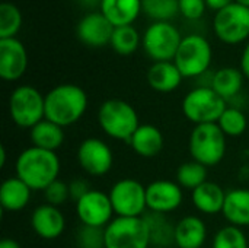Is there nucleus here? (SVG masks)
Wrapping results in <instances>:
<instances>
[{"label":"nucleus","instance_id":"obj_30","mask_svg":"<svg viewBox=\"0 0 249 248\" xmlns=\"http://www.w3.org/2000/svg\"><path fill=\"white\" fill-rule=\"evenodd\" d=\"M109 44L115 53H118L121 56H130L139 48L140 35L133 25L115 26Z\"/></svg>","mask_w":249,"mask_h":248},{"label":"nucleus","instance_id":"obj_36","mask_svg":"<svg viewBox=\"0 0 249 248\" xmlns=\"http://www.w3.org/2000/svg\"><path fill=\"white\" fill-rule=\"evenodd\" d=\"M206 0H179V12L187 19H200L206 10Z\"/></svg>","mask_w":249,"mask_h":248},{"label":"nucleus","instance_id":"obj_9","mask_svg":"<svg viewBox=\"0 0 249 248\" xmlns=\"http://www.w3.org/2000/svg\"><path fill=\"white\" fill-rule=\"evenodd\" d=\"M114 213L120 218H142L147 210L146 186L136 178H121L108 191Z\"/></svg>","mask_w":249,"mask_h":248},{"label":"nucleus","instance_id":"obj_12","mask_svg":"<svg viewBox=\"0 0 249 248\" xmlns=\"http://www.w3.org/2000/svg\"><path fill=\"white\" fill-rule=\"evenodd\" d=\"M79 167L90 177L107 175L114 165V152L111 146L99 137L85 139L76 152Z\"/></svg>","mask_w":249,"mask_h":248},{"label":"nucleus","instance_id":"obj_14","mask_svg":"<svg viewBox=\"0 0 249 248\" xmlns=\"http://www.w3.org/2000/svg\"><path fill=\"white\" fill-rule=\"evenodd\" d=\"M147 210L168 215L184 202V189L172 180H155L146 186Z\"/></svg>","mask_w":249,"mask_h":248},{"label":"nucleus","instance_id":"obj_20","mask_svg":"<svg viewBox=\"0 0 249 248\" xmlns=\"http://www.w3.org/2000/svg\"><path fill=\"white\" fill-rule=\"evenodd\" d=\"M226 193L228 191H225L220 184L214 181H206L191 191V202L200 213L214 216L223 212Z\"/></svg>","mask_w":249,"mask_h":248},{"label":"nucleus","instance_id":"obj_17","mask_svg":"<svg viewBox=\"0 0 249 248\" xmlns=\"http://www.w3.org/2000/svg\"><path fill=\"white\" fill-rule=\"evenodd\" d=\"M31 228L35 235L45 241H54L66 229V218L60 208L44 203L35 208L31 215Z\"/></svg>","mask_w":249,"mask_h":248},{"label":"nucleus","instance_id":"obj_26","mask_svg":"<svg viewBox=\"0 0 249 248\" xmlns=\"http://www.w3.org/2000/svg\"><path fill=\"white\" fill-rule=\"evenodd\" d=\"M244 73L236 67H222L212 76V88L226 101L235 99L244 86Z\"/></svg>","mask_w":249,"mask_h":248},{"label":"nucleus","instance_id":"obj_23","mask_svg":"<svg viewBox=\"0 0 249 248\" xmlns=\"http://www.w3.org/2000/svg\"><path fill=\"white\" fill-rule=\"evenodd\" d=\"M229 225L238 228L249 227V189H232L226 193V200L222 212Z\"/></svg>","mask_w":249,"mask_h":248},{"label":"nucleus","instance_id":"obj_42","mask_svg":"<svg viewBox=\"0 0 249 248\" xmlns=\"http://www.w3.org/2000/svg\"><path fill=\"white\" fill-rule=\"evenodd\" d=\"M235 1H238V3H241V4H244V6H248L249 7V0H235Z\"/></svg>","mask_w":249,"mask_h":248},{"label":"nucleus","instance_id":"obj_8","mask_svg":"<svg viewBox=\"0 0 249 248\" xmlns=\"http://www.w3.org/2000/svg\"><path fill=\"white\" fill-rule=\"evenodd\" d=\"M150 234L144 218L115 216L105 227V248H150Z\"/></svg>","mask_w":249,"mask_h":248},{"label":"nucleus","instance_id":"obj_3","mask_svg":"<svg viewBox=\"0 0 249 248\" xmlns=\"http://www.w3.org/2000/svg\"><path fill=\"white\" fill-rule=\"evenodd\" d=\"M98 124L108 137L128 143L134 132L140 127V118L130 102L111 98L101 104L98 110Z\"/></svg>","mask_w":249,"mask_h":248},{"label":"nucleus","instance_id":"obj_24","mask_svg":"<svg viewBox=\"0 0 249 248\" xmlns=\"http://www.w3.org/2000/svg\"><path fill=\"white\" fill-rule=\"evenodd\" d=\"M64 139V129L47 118H44L29 130V140L32 146L39 149L57 152L63 146Z\"/></svg>","mask_w":249,"mask_h":248},{"label":"nucleus","instance_id":"obj_7","mask_svg":"<svg viewBox=\"0 0 249 248\" xmlns=\"http://www.w3.org/2000/svg\"><path fill=\"white\" fill-rule=\"evenodd\" d=\"M213 58L210 42L198 34L182 38L174 63L184 77H200L207 73Z\"/></svg>","mask_w":249,"mask_h":248},{"label":"nucleus","instance_id":"obj_32","mask_svg":"<svg viewBox=\"0 0 249 248\" xmlns=\"http://www.w3.org/2000/svg\"><path fill=\"white\" fill-rule=\"evenodd\" d=\"M212 248H249V243L242 228L226 225L214 234Z\"/></svg>","mask_w":249,"mask_h":248},{"label":"nucleus","instance_id":"obj_31","mask_svg":"<svg viewBox=\"0 0 249 248\" xmlns=\"http://www.w3.org/2000/svg\"><path fill=\"white\" fill-rule=\"evenodd\" d=\"M142 10L155 22H169L179 12V0H142Z\"/></svg>","mask_w":249,"mask_h":248},{"label":"nucleus","instance_id":"obj_13","mask_svg":"<svg viewBox=\"0 0 249 248\" xmlns=\"http://www.w3.org/2000/svg\"><path fill=\"white\" fill-rule=\"evenodd\" d=\"M74 209L80 224L93 228H105L115 215L109 194L96 189L79 199L74 203Z\"/></svg>","mask_w":249,"mask_h":248},{"label":"nucleus","instance_id":"obj_33","mask_svg":"<svg viewBox=\"0 0 249 248\" xmlns=\"http://www.w3.org/2000/svg\"><path fill=\"white\" fill-rule=\"evenodd\" d=\"M22 25L20 10L9 1L0 4V39L15 38Z\"/></svg>","mask_w":249,"mask_h":248},{"label":"nucleus","instance_id":"obj_35","mask_svg":"<svg viewBox=\"0 0 249 248\" xmlns=\"http://www.w3.org/2000/svg\"><path fill=\"white\" fill-rule=\"evenodd\" d=\"M42 193L45 197V203L57 206V208H60L61 205H64L70 199L69 183L60 180V178L55 180L54 183H51Z\"/></svg>","mask_w":249,"mask_h":248},{"label":"nucleus","instance_id":"obj_25","mask_svg":"<svg viewBox=\"0 0 249 248\" xmlns=\"http://www.w3.org/2000/svg\"><path fill=\"white\" fill-rule=\"evenodd\" d=\"M142 10V0H101V12L114 26L131 25Z\"/></svg>","mask_w":249,"mask_h":248},{"label":"nucleus","instance_id":"obj_37","mask_svg":"<svg viewBox=\"0 0 249 248\" xmlns=\"http://www.w3.org/2000/svg\"><path fill=\"white\" fill-rule=\"evenodd\" d=\"M69 190H70V199L76 203L79 199L88 194L92 189L85 178H74L69 183Z\"/></svg>","mask_w":249,"mask_h":248},{"label":"nucleus","instance_id":"obj_34","mask_svg":"<svg viewBox=\"0 0 249 248\" xmlns=\"http://www.w3.org/2000/svg\"><path fill=\"white\" fill-rule=\"evenodd\" d=\"M77 248H105V228L80 225L76 232Z\"/></svg>","mask_w":249,"mask_h":248},{"label":"nucleus","instance_id":"obj_28","mask_svg":"<svg viewBox=\"0 0 249 248\" xmlns=\"http://www.w3.org/2000/svg\"><path fill=\"white\" fill-rule=\"evenodd\" d=\"M207 167L203 164L191 159L187 162H182L177 170V183L184 190H196L201 184H204L207 180Z\"/></svg>","mask_w":249,"mask_h":248},{"label":"nucleus","instance_id":"obj_27","mask_svg":"<svg viewBox=\"0 0 249 248\" xmlns=\"http://www.w3.org/2000/svg\"><path fill=\"white\" fill-rule=\"evenodd\" d=\"M144 221L149 228L153 248H169L175 246V224L166 215L147 212Z\"/></svg>","mask_w":249,"mask_h":248},{"label":"nucleus","instance_id":"obj_4","mask_svg":"<svg viewBox=\"0 0 249 248\" xmlns=\"http://www.w3.org/2000/svg\"><path fill=\"white\" fill-rule=\"evenodd\" d=\"M226 149V134L220 130L217 123L194 126L188 140L191 159L207 168H213L223 161Z\"/></svg>","mask_w":249,"mask_h":248},{"label":"nucleus","instance_id":"obj_1","mask_svg":"<svg viewBox=\"0 0 249 248\" xmlns=\"http://www.w3.org/2000/svg\"><path fill=\"white\" fill-rule=\"evenodd\" d=\"M61 162L57 152L29 146L23 149L15 162V175L19 177L32 191H44L58 180Z\"/></svg>","mask_w":249,"mask_h":248},{"label":"nucleus","instance_id":"obj_22","mask_svg":"<svg viewBox=\"0 0 249 248\" xmlns=\"http://www.w3.org/2000/svg\"><path fill=\"white\" fill-rule=\"evenodd\" d=\"M184 76L174 61H155L147 70V83L160 94H169L179 88Z\"/></svg>","mask_w":249,"mask_h":248},{"label":"nucleus","instance_id":"obj_41","mask_svg":"<svg viewBox=\"0 0 249 248\" xmlns=\"http://www.w3.org/2000/svg\"><path fill=\"white\" fill-rule=\"evenodd\" d=\"M6 155H7L6 148L1 145V148H0V167H1V168L6 167Z\"/></svg>","mask_w":249,"mask_h":248},{"label":"nucleus","instance_id":"obj_2","mask_svg":"<svg viewBox=\"0 0 249 248\" xmlns=\"http://www.w3.org/2000/svg\"><path fill=\"white\" fill-rule=\"evenodd\" d=\"M85 89L74 83L54 86L45 95V118L64 127L73 126L83 118L88 110Z\"/></svg>","mask_w":249,"mask_h":248},{"label":"nucleus","instance_id":"obj_19","mask_svg":"<svg viewBox=\"0 0 249 248\" xmlns=\"http://www.w3.org/2000/svg\"><path fill=\"white\" fill-rule=\"evenodd\" d=\"M127 145H130L133 152L142 158H155L162 152L165 137L159 127L153 124H140Z\"/></svg>","mask_w":249,"mask_h":248},{"label":"nucleus","instance_id":"obj_16","mask_svg":"<svg viewBox=\"0 0 249 248\" xmlns=\"http://www.w3.org/2000/svg\"><path fill=\"white\" fill-rule=\"evenodd\" d=\"M114 29L115 26L102 12H92L79 20L76 34L85 45L99 48L111 42Z\"/></svg>","mask_w":249,"mask_h":248},{"label":"nucleus","instance_id":"obj_18","mask_svg":"<svg viewBox=\"0 0 249 248\" xmlns=\"http://www.w3.org/2000/svg\"><path fill=\"white\" fill-rule=\"evenodd\" d=\"M207 225L197 215H187L175 224V246L178 248H204Z\"/></svg>","mask_w":249,"mask_h":248},{"label":"nucleus","instance_id":"obj_15","mask_svg":"<svg viewBox=\"0 0 249 248\" xmlns=\"http://www.w3.org/2000/svg\"><path fill=\"white\" fill-rule=\"evenodd\" d=\"M28 67V53L18 38L0 39V77L6 82L20 79Z\"/></svg>","mask_w":249,"mask_h":248},{"label":"nucleus","instance_id":"obj_6","mask_svg":"<svg viewBox=\"0 0 249 248\" xmlns=\"http://www.w3.org/2000/svg\"><path fill=\"white\" fill-rule=\"evenodd\" d=\"M9 115L18 127L31 130L45 118V95L31 85L15 88L9 96Z\"/></svg>","mask_w":249,"mask_h":248},{"label":"nucleus","instance_id":"obj_39","mask_svg":"<svg viewBox=\"0 0 249 248\" xmlns=\"http://www.w3.org/2000/svg\"><path fill=\"white\" fill-rule=\"evenodd\" d=\"M206 3H207L209 7H212V9H214L216 12H219V10L225 9L226 6L232 4L233 0H206Z\"/></svg>","mask_w":249,"mask_h":248},{"label":"nucleus","instance_id":"obj_40","mask_svg":"<svg viewBox=\"0 0 249 248\" xmlns=\"http://www.w3.org/2000/svg\"><path fill=\"white\" fill-rule=\"evenodd\" d=\"M0 248H22L20 244L13 238H3L0 241Z\"/></svg>","mask_w":249,"mask_h":248},{"label":"nucleus","instance_id":"obj_29","mask_svg":"<svg viewBox=\"0 0 249 248\" xmlns=\"http://www.w3.org/2000/svg\"><path fill=\"white\" fill-rule=\"evenodd\" d=\"M217 126L226 134V137H239L248 129V118L242 108L236 105H228L219 118Z\"/></svg>","mask_w":249,"mask_h":248},{"label":"nucleus","instance_id":"obj_21","mask_svg":"<svg viewBox=\"0 0 249 248\" xmlns=\"http://www.w3.org/2000/svg\"><path fill=\"white\" fill-rule=\"evenodd\" d=\"M32 190L19 177H7L0 186V206L6 212L23 210L31 202Z\"/></svg>","mask_w":249,"mask_h":248},{"label":"nucleus","instance_id":"obj_5","mask_svg":"<svg viewBox=\"0 0 249 248\" xmlns=\"http://www.w3.org/2000/svg\"><path fill=\"white\" fill-rule=\"evenodd\" d=\"M181 108L185 118L194 126L212 124L219 121L228 102L212 86H197L184 96Z\"/></svg>","mask_w":249,"mask_h":248},{"label":"nucleus","instance_id":"obj_10","mask_svg":"<svg viewBox=\"0 0 249 248\" xmlns=\"http://www.w3.org/2000/svg\"><path fill=\"white\" fill-rule=\"evenodd\" d=\"M182 37L171 22H153L144 31L142 44L153 61H174Z\"/></svg>","mask_w":249,"mask_h":248},{"label":"nucleus","instance_id":"obj_11","mask_svg":"<svg viewBox=\"0 0 249 248\" xmlns=\"http://www.w3.org/2000/svg\"><path fill=\"white\" fill-rule=\"evenodd\" d=\"M213 28L219 39L226 44H239L249 37V7L238 1L216 12Z\"/></svg>","mask_w":249,"mask_h":248},{"label":"nucleus","instance_id":"obj_38","mask_svg":"<svg viewBox=\"0 0 249 248\" xmlns=\"http://www.w3.org/2000/svg\"><path fill=\"white\" fill-rule=\"evenodd\" d=\"M241 70H242L244 76L249 79V42L247 44V47L242 53V57H241Z\"/></svg>","mask_w":249,"mask_h":248}]
</instances>
